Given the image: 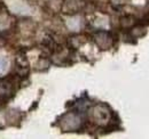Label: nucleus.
I'll return each instance as SVG.
<instances>
[{"instance_id": "obj_1", "label": "nucleus", "mask_w": 149, "mask_h": 139, "mask_svg": "<svg viewBox=\"0 0 149 139\" xmlns=\"http://www.w3.org/2000/svg\"><path fill=\"white\" fill-rule=\"evenodd\" d=\"M79 124H80V119L74 113L67 114L62 120V127L64 130H74L79 127Z\"/></svg>"}, {"instance_id": "obj_2", "label": "nucleus", "mask_w": 149, "mask_h": 139, "mask_svg": "<svg viewBox=\"0 0 149 139\" xmlns=\"http://www.w3.org/2000/svg\"><path fill=\"white\" fill-rule=\"evenodd\" d=\"M93 119L97 123H103L109 120V111L106 107L97 106L93 108Z\"/></svg>"}, {"instance_id": "obj_3", "label": "nucleus", "mask_w": 149, "mask_h": 139, "mask_svg": "<svg viewBox=\"0 0 149 139\" xmlns=\"http://www.w3.org/2000/svg\"><path fill=\"white\" fill-rule=\"evenodd\" d=\"M95 41L103 49L108 48L111 45V39H110V36L107 33H99L97 35H95Z\"/></svg>"}, {"instance_id": "obj_4", "label": "nucleus", "mask_w": 149, "mask_h": 139, "mask_svg": "<svg viewBox=\"0 0 149 139\" xmlns=\"http://www.w3.org/2000/svg\"><path fill=\"white\" fill-rule=\"evenodd\" d=\"M7 66H8V62H7V59H6L5 57L0 56V73L5 72L6 69H7Z\"/></svg>"}]
</instances>
